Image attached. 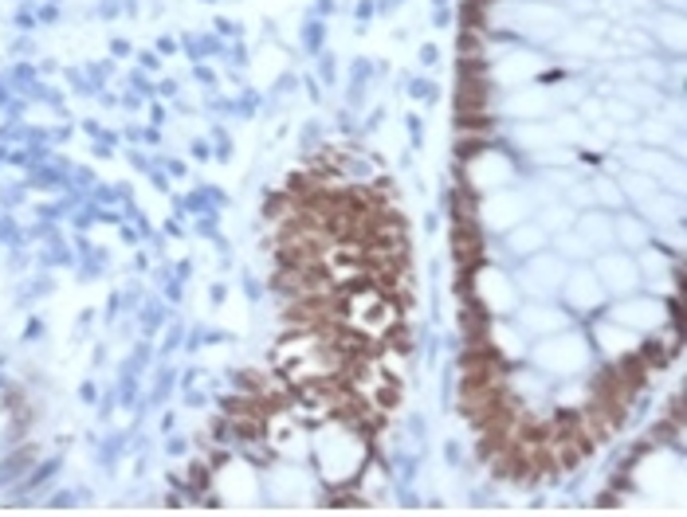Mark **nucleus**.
<instances>
[{
  "mask_svg": "<svg viewBox=\"0 0 687 517\" xmlns=\"http://www.w3.org/2000/svg\"><path fill=\"white\" fill-rule=\"evenodd\" d=\"M507 20L519 32H527V36H534V32H542V28H558L562 24L558 12L546 9V4H530V0H519L515 9H507Z\"/></svg>",
  "mask_w": 687,
  "mask_h": 517,
  "instance_id": "obj_10",
  "label": "nucleus"
},
{
  "mask_svg": "<svg viewBox=\"0 0 687 517\" xmlns=\"http://www.w3.org/2000/svg\"><path fill=\"white\" fill-rule=\"evenodd\" d=\"M534 365L554 377H578L581 369L589 365V345L581 333H550L546 342L534 345Z\"/></svg>",
  "mask_w": 687,
  "mask_h": 517,
  "instance_id": "obj_2",
  "label": "nucleus"
},
{
  "mask_svg": "<svg viewBox=\"0 0 687 517\" xmlns=\"http://www.w3.org/2000/svg\"><path fill=\"white\" fill-rule=\"evenodd\" d=\"M598 345L605 353H613V357H620V353H632V349H637V333L625 330V325H617V322L598 325Z\"/></svg>",
  "mask_w": 687,
  "mask_h": 517,
  "instance_id": "obj_14",
  "label": "nucleus"
},
{
  "mask_svg": "<svg viewBox=\"0 0 687 517\" xmlns=\"http://www.w3.org/2000/svg\"><path fill=\"white\" fill-rule=\"evenodd\" d=\"M562 294H566L569 310H598L601 298H605V286L598 283L593 271H574L562 279Z\"/></svg>",
  "mask_w": 687,
  "mask_h": 517,
  "instance_id": "obj_6",
  "label": "nucleus"
},
{
  "mask_svg": "<svg viewBox=\"0 0 687 517\" xmlns=\"http://www.w3.org/2000/svg\"><path fill=\"white\" fill-rule=\"evenodd\" d=\"M475 291H480V298L487 303L491 313H510V310H515V286H510L507 274L495 271V267L480 271V283H475Z\"/></svg>",
  "mask_w": 687,
  "mask_h": 517,
  "instance_id": "obj_8",
  "label": "nucleus"
},
{
  "mask_svg": "<svg viewBox=\"0 0 687 517\" xmlns=\"http://www.w3.org/2000/svg\"><path fill=\"white\" fill-rule=\"evenodd\" d=\"M522 330L539 333V337L562 333L566 330V313L554 310V306H527V310H522Z\"/></svg>",
  "mask_w": 687,
  "mask_h": 517,
  "instance_id": "obj_12",
  "label": "nucleus"
},
{
  "mask_svg": "<svg viewBox=\"0 0 687 517\" xmlns=\"http://www.w3.org/2000/svg\"><path fill=\"white\" fill-rule=\"evenodd\" d=\"M267 487H272V498H279V502H306L311 498L314 482L306 470L279 467V470H272V482H267Z\"/></svg>",
  "mask_w": 687,
  "mask_h": 517,
  "instance_id": "obj_9",
  "label": "nucleus"
},
{
  "mask_svg": "<svg viewBox=\"0 0 687 517\" xmlns=\"http://www.w3.org/2000/svg\"><path fill=\"white\" fill-rule=\"evenodd\" d=\"M613 322L625 325L632 333H644V330H656L664 322V303L656 298H637V294H628L625 303L613 306Z\"/></svg>",
  "mask_w": 687,
  "mask_h": 517,
  "instance_id": "obj_4",
  "label": "nucleus"
},
{
  "mask_svg": "<svg viewBox=\"0 0 687 517\" xmlns=\"http://www.w3.org/2000/svg\"><path fill=\"white\" fill-rule=\"evenodd\" d=\"M562 279H566V263H562L558 255H534V259L527 263V271H522V283H527V291H534V294L558 291Z\"/></svg>",
  "mask_w": 687,
  "mask_h": 517,
  "instance_id": "obj_7",
  "label": "nucleus"
},
{
  "mask_svg": "<svg viewBox=\"0 0 687 517\" xmlns=\"http://www.w3.org/2000/svg\"><path fill=\"white\" fill-rule=\"evenodd\" d=\"M527 208H530L527 196L503 188V193H491L487 200H483L480 216L487 227H519L522 220H527Z\"/></svg>",
  "mask_w": 687,
  "mask_h": 517,
  "instance_id": "obj_5",
  "label": "nucleus"
},
{
  "mask_svg": "<svg viewBox=\"0 0 687 517\" xmlns=\"http://www.w3.org/2000/svg\"><path fill=\"white\" fill-rule=\"evenodd\" d=\"M534 71H539V59L527 56V51H510L507 63L495 67V83H522V78H530Z\"/></svg>",
  "mask_w": 687,
  "mask_h": 517,
  "instance_id": "obj_13",
  "label": "nucleus"
},
{
  "mask_svg": "<svg viewBox=\"0 0 687 517\" xmlns=\"http://www.w3.org/2000/svg\"><path fill=\"white\" fill-rule=\"evenodd\" d=\"M593 274H598V283L613 294H628L637 291L640 283V271H637V259H628L620 251H605L598 255V263H593Z\"/></svg>",
  "mask_w": 687,
  "mask_h": 517,
  "instance_id": "obj_3",
  "label": "nucleus"
},
{
  "mask_svg": "<svg viewBox=\"0 0 687 517\" xmlns=\"http://www.w3.org/2000/svg\"><path fill=\"white\" fill-rule=\"evenodd\" d=\"M542 244H546V232H542V227H534V224L515 227V235H510V247H515V251H519V255L539 251Z\"/></svg>",
  "mask_w": 687,
  "mask_h": 517,
  "instance_id": "obj_16",
  "label": "nucleus"
},
{
  "mask_svg": "<svg viewBox=\"0 0 687 517\" xmlns=\"http://www.w3.org/2000/svg\"><path fill=\"white\" fill-rule=\"evenodd\" d=\"M613 239H620V244H628V247H644L648 244V227L640 224V220H617L613 224Z\"/></svg>",
  "mask_w": 687,
  "mask_h": 517,
  "instance_id": "obj_17",
  "label": "nucleus"
},
{
  "mask_svg": "<svg viewBox=\"0 0 687 517\" xmlns=\"http://www.w3.org/2000/svg\"><path fill=\"white\" fill-rule=\"evenodd\" d=\"M306 451L314 455L318 475H323L326 482L353 479L365 463V443L358 440L346 423H326V428H318L311 435V443H306Z\"/></svg>",
  "mask_w": 687,
  "mask_h": 517,
  "instance_id": "obj_1",
  "label": "nucleus"
},
{
  "mask_svg": "<svg viewBox=\"0 0 687 517\" xmlns=\"http://www.w3.org/2000/svg\"><path fill=\"white\" fill-rule=\"evenodd\" d=\"M546 107H550L546 90H519V95H510L507 102H503V110H507V114H519V118L546 114Z\"/></svg>",
  "mask_w": 687,
  "mask_h": 517,
  "instance_id": "obj_15",
  "label": "nucleus"
},
{
  "mask_svg": "<svg viewBox=\"0 0 687 517\" xmlns=\"http://www.w3.org/2000/svg\"><path fill=\"white\" fill-rule=\"evenodd\" d=\"M468 176L475 188H503V181L510 176V165L499 153H483L475 157V165L468 169Z\"/></svg>",
  "mask_w": 687,
  "mask_h": 517,
  "instance_id": "obj_11",
  "label": "nucleus"
},
{
  "mask_svg": "<svg viewBox=\"0 0 687 517\" xmlns=\"http://www.w3.org/2000/svg\"><path fill=\"white\" fill-rule=\"evenodd\" d=\"M495 342H499L503 357H519V353H522V342H519V333H515V330H503V325H495Z\"/></svg>",
  "mask_w": 687,
  "mask_h": 517,
  "instance_id": "obj_18",
  "label": "nucleus"
}]
</instances>
